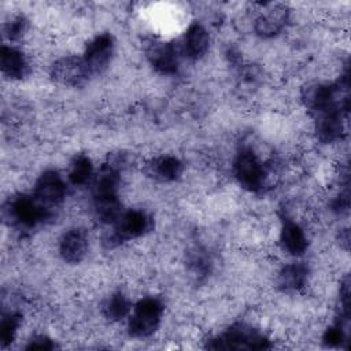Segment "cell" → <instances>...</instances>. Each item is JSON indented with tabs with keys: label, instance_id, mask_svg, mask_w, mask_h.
Wrapping results in <instances>:
<instances>
[{
	"label": "cell",
	"instance_id": "cell-1",
	"mask_svg": "<svg viewBox=\"0 0 351 351\" xmlns=\"http://www.w3.org/2000/svg\"><path fill=\"white\" fill-rule=\"evenodd\" d=\"M52 215V208L38 202L33 195H16L3 208V217L8 225L23 230L48 222Z\"/></svg>",
	"mask_w": 351,
	"mask_h": 351
},
{
	"label": "cell",
	"instance_id": "cell-2",
	"mask_svg": "<svg viewBox=\"0 0 351 351\" xmlns=\"http://www.w3.org/2000/svg\"><path fill=\"white\" fill-rule=\"evenodd\" d=\"M111 226L112 229L110 234H107L104 239V244L108 248H114L125 241L145 236L152 230L154 219L148 213L143 210L130 208L122 211V214Z\"/></svg>",
	"mask_w": 351,
	"mask_h": 351
},
{
	"label": "cell",
	"instance_id": "cell-3",
	"mask_svg": "<svg viewBox=\"0 0 351 351\" xmlns=\"http://www.w3.org/2000/svg\"><path fill=\"white\" fill-rule=\"evenodd\" d=\"M165 307L163 303L154 296L140 299L129 314L128 332L132 337L145 339L152 336L162 321Z\"/></svg>",
	"mask_w": 351,
	"mask_h": 351
},
{
	"label": "cell",
	"instance_id": "cell-4",
	"mask_svg": "<svg viewBox=\"0 0 351 351\" xmlns=\"http://www.w3.org/2000/svg\"><path fill=\"white\" fill-rule=\"evenodd\" d=\"M233 174L239 185L252 193L261 192L267 181V169L251 148H244L236 155Z\"/></svg>",
	"mask_w": 351,
	"mask_h": 351
},
{
	"label": "cell",
	"instance_id": "cell-5",
	"mask_svg": "<svg viewBox=\"0 0 351 351\" xmlns=\"http://www.w3.org/2000/svg\"><path fill=\"white\" fill-rule=\"evenodd\" d=\"M207 347L214 350H265L270 348L271 344L265 333H261L259 330L250 325L236 324L226 329L218 337L211 339Z\"/></svg>",
	"mask_w": 351,
	"mask_h": 351
},
{
	"label": "cell",
	"instance_id": "cell-6",
	"mask_svg": "<svg viewBox=\"0 0 351 351\" xmlns=\"http://www.w3.org/2000/svg\"><path fill=\"white\" fill-rule=\"evenodd\" d=\"M115 52V41L111 33H99L85 45L82 59L90 73L100 74L111 63Z\"/></svg>",
	"mask_w": 351,
	"mask_h": 351
},
{
	"label": "cell",
	"instance_id": "cell-7",
	"mask_svg": "<svg viewBox=\"0 0 351 351\" xmlns=\"http://www.w3.org/2000/svg\"><path fill=\"white\" fill-rule=\"evenodd\" d=\"M67 193L66 181L56 170L43 171L34 182L33 196L47 207H56L63 203Z\"/></svg>",
	"mask_w": 351,
	"mask_h": 351
},
{
	"label": "cell",
	"instance_id": "cell-8",
	"mask_svg": "<svg viewBox=\"0 0 351 351\" xmlns=\"http://www.w3.org/2000/svg\"><path fill=\"white\" fill-rule=\"evenodd\" d=\"M51 77L66 86H81L88 81L90 73L82 56H63L55 60L51 66Z\"/></svg>",
	"mask_w": 351,
	"mask_h": 351
},
{
	"label": "cell",
	"instance_id": "cell-9",
	"mask_svg": "<svg viewBox=\"0 0 351 351\" xmlns=\"http://www.w3.org/2000/svg\"><path fill=\"white\" fill-rule=\"evenodd\" d=\"M145 56L154 70L163 75H173L178 71L180 55L177 47L171 43L151 40L145 45Z\"/></svg>",
	"mask_w": 351,
	"mask_h": 351
},
{
	"label": "cell",
	"instance_id": "cell-10",
	"mask_svg": "<svg viewBox=\"0 0 351 351\" xmlns=\"http://www.w3.org/2000/svg\"><path fill=\"white\" fill-rule=\"evenodd\" d=\"M346 115L344 110H329L315 115V134L324 144L340 141L346 133Z\"/></svg>",
	"mask_w": 351,
	"mask_h": 351
},
{
	"label": "cell",
	"instance_id": "cell-11",
	"mask_svg": "<svg viewBox=\"0 0 351 351\" xmlns=\"http://www.w3.org/2000/svg\"><path fill=\"white\" fill-rule=\"evenodd\" d=\"M89 240L82 228L67 229L59 240V255L67 263H80L88 254Z\"/></svg>",
	"mask_w": 351,
	"mask_h": 351
},
{
	"label": "cell",
	"instance_id": "cell-12",
	"mask_svg": "<svg viewBox=\"0 0 351 351\" xmlns=\"http://www.w3.org/2000/svg\"><path fill=\"white\" fill-rule=\"evenodd\" d=\"M288 18L289 11L285 5H269L256 16L254 22V30L263 38L274 37L284 30Z\"/></svg>",
	"mask_w": 351,
	"mask_h": 351
},
{
	"label": "cell",
	"instance_id": "cell-13",
	"mask_svg": "<svg viewBox=\"0 0 351 351\" xmlns=\"http://www.w3.org/2000/svg\"><path fill=\"white\" fill-rule=\"evenodd\" d=\"M0 67L3 75L10 80L21 81L30 75L32 67L27 56L11 45H3L0 51Z\"/></svg>",
	"mask_w": 351,
	"mask_h": 351
},
{
	"label": "cell",
	"instance_id": "cell-14",
	"mask_svg": "<svg viewBox=\"0 0 351 351\" xmlns=\"http://www.w3.org/2000/svg\"><path fill=\"white\" fill-rule=\"evenodd\" d=\"M280 244L287 254L298 258L307 251L308 237L300 223L284 218L280 230Z\"/></svg>",
	"mask_w": 351,
	"mask_h": 351
},
{
	"label": "cell",
	"instance_id": "cell-15",
	"mask_svg": "<svg viewBox=\"0 0 351 351\" xmlns=\"http://www.w3.org/2000/svg\"><path fill=\"white\" fill-rule=\"evenodd\" d=\"M208 48H210V34L207 29L199 22L191 23L182 38L181 51L184 56L191 60H199L207 53Z\"/></svg>",
	"mask_w": 351,
	"mask_h": 351
},
{
	"label": "cell",
	"instance_id": "cell-16",
	"mask_svg": "<svg viewBox=\"0 0 351 351\" xmlns=\"http://www.w3.org/2000/svg\"><path fill=\"white\" fill-rule=\"evenodd\" d=\"M184 171V163L173 155H162L154 158L147 165V173L160 182H174Z\"/></svg>",
	"mask_w": 351,
	"mask_h": 351
},
{
	"label": "cell",
	"instance_id": "cell-17",
	"mask_svg": "<svg viewBox=\"0 0 351 351\" xmlns=\"http://www.w3.org/2000/svg\"><path fill=\"white\" fill-rule=\"evenodd\" d=\"M308 280V267L302 262L285 265L277 274V287L281 292L292 293L303 289Z\"/></svg>",
	"mask_w": 351,
	"mask_h": 351
},
{
	"label": "cell",
	"instance_id": "cell-18",
	"mask_svg": "<svg viewBox=\"0 0 351 351\" xmlns=\"http://www.w3.org/2000/svg\"><path fill=\"white\" fill-rule=\"evenodd\" d=\"M95 177V169L92 160L85 154H77L69 166L67 178L74 186H85L92 184Z\"/></svg>",
	"mask_w": 351,
	"mask_h": 351
},
{
	"label": "cell",
	"instance_id": "cell-19",
	"mask_svg": "<svg viewBox=\"0 0 351 351\" xmlns=\"http://www.w3.org/2000/svg\"><path fill=\"white\" fill-rule=\"evenodd\" d=\"M132 311V304L128 296L122 292L111 293L101 304L103 315L110 321H121Z\"/></svg>",
	"mask_w": 351,
	"mask_h": 351
},
{
	"label": "cell",
	"instance_id": "cell-20",
	"mask_svg": "<svg viewBox=\"0 0 351 351\" xmlns=\"http://www.w3.org/2000/svg\"><path fill=\"white\" fill-rule=\"evenodd\" d=\"M22 322V315L16 311L3 313L0 321V343L3 347L11 344L18 333V329Z\"/></svg>",
	"mask_w": 351,
	"mask_h": 351
},
{
	"label": "cell",
	"instance_id": "cell-21",
	"mask_svg": "<svg viewBox=\"0 0 351 351\" xmlns=\"http://www.w3.org/2000/svg\"><path fill=\"white\" fill-rule=\"evenodd\" d=\"M27 29H29L27 18L25 15H16L4 25L3 32L10 41H18L26 34Z\"/></svg>",
	"mask_w": 351,
	"mask_h": 351
},
{
	"label": "cell",
	"instance_id": "cell-22",
	"mask_svg": "<svg viewBox=\"0 0 351 351\" xmlns=\"http://www.w3.org/2000/svg\"><path fill=\"white\" fill-rule=\"evenodd\" d=\"M189 269L196 274V276H206L208 274L211 269V261L210 256L202 251V250H195L189 255Z\"/></svg>",
	"mask_w": 351,
	"mask_h": 351
},
{
	"label": "cell",
	"instance_id": "cell-23",
	"mask_svg": "<svg viewBox=\"0 0 351 351\" xmlns=\"http://www.w3.org/2000/svg\"><path fill=\"white\" fill-rule=\"evenodd\" d=\"M56 347V344L52 341V339H49L48 336L44 335H37L33 336L29 343L26 344V350H38V351H47V350H53Z\"/></svg>",
	"mask_w": 351,
	"mask_h": 351
}]
</instances>
